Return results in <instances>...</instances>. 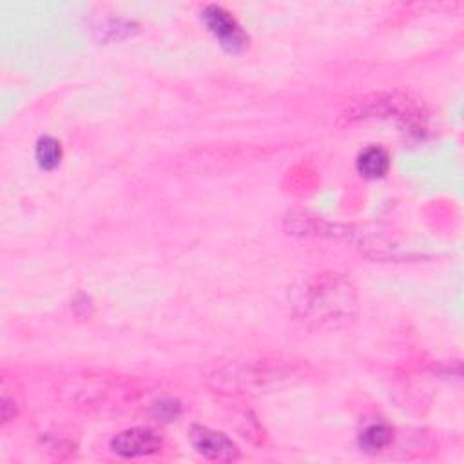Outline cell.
<instances>
[{"label": "cell", "instance_id": "cell-3", "mask_svg": "<svg viewBox=\"0 0 464 464\" xmlns=\"http://www.w3.org/2000/svg\"><path fill=\"white\" fill-rule=\"evenodd\" d=\"M292 373V366L285 361L256 359V361H236L216 373V382L221 388L230 390H252L261 388L276 379H286Z\"/></svg>", "mask_w": 464, "mask_h": 464}, {"label": "cell", "instance_id": "cell-7", "mask_svg": "<svg viewBox=\"0 0 464 464\" xmlns=\"http://www.w3.org/2000/svg\"><path fill=\"white\" fill-rule=\"evenodd\" d=\"M357 170L366 179L382 178L390 169V154L379 145H370L357 154Z\"/></svg>", "mask_w": 464, "mask_h": 464}, {"label": "cell", "instance_id": "cell-8", "mask_svg": "<svg viewBox=\"0 0 464 464\" xmlns=\"http://www.w3.org/2000/svg\"><path fill=\"white\" fill-rule=\"evenodd\" d=\"M34 160L40 169L53 170L62 161V145L53 136H40L34 147Z\"/></svg>", "mask_w": 464, "mask_h": 464}, {"label": "cell", "instance_id": "cell-6", "mask_svg": "<svg viewBox=\"0 0 464 464\" xmlns=\"http://www.w3.org/2000/svg\"><path fill=\"white\" fill-rule=\"evenodd\" d=\"M161 444V437L152 428L136 426L114 435L111 440V450L120 457L134 459L160 451Z\"/></svg>", "mask_w": 464, "mask_h": 464}, {"label": "cell", "instance_id": "cell-9", "mask_svg": "<svg viewBox=\"0 0 464 464\" xmlns=\"http://www.w3.org/2000/svg\"><path fill=\"white\" fill-rule=\"evenodd\" d=\"M393 439V431L388 424L382 422H375L364 428V431L359 437V444L364 451L368 453H377L381 450H384Z\"/></svg>", "mask_w": 464, "mask_h": 464}, {"label": "cell", "instance_id": "cell-5", "mask_svg": "<svg viewBox=\"0 0 464 464\" xmlns=\"http://www.w3.org/2000/svg\"><path fill=\"white\" fill-rule=\"evenodd\" d=\"M192 448L207 460L232 462L239 459V448L223 431H216L207 426H192L188 431Z\"/></svg>", "mask_w": 464, "mask_h": 464}, {"label": "cell", "instance_id": "cell-2", "mask_svg": "<svg viewBox=\"0 0 464 464\" xmlns=\"http://www.w3.org/2000/svg\"><path fill=\"white\" fill-rule=\"evenodd\" d=\"M348 123L366 118H395L408 129L420 132L426 123L424 111L408 94L401 92H377L352 102L341 114Z\"/></svg>", "mask_w": 464, "mask_h": 464}, {"label": "cell", "instance_id": "cell-4", "mask_svg": "<svg viewBox=\"0 0 464 464\" xmlns=\"http://www.w3.org/2000/svg\"><path fill=\"white\" fill-rule=\"evenodd\" d=\"M201 18L208 31L219 40V45L228 53H239L246 47V34L237 20L221 5L210 4L201 11Z\"/></svg>", "mask_w": 464, "mask_h": 464}, {"label": "cell", "instance_id": "cell-1", "mask_svg": "<svg viewBox=\"0 0 464 464\" xmlns=\"http://www.w3.org/2000/svg\"><path fill=\"white\" fill-rule=\"evenodd\" d=\"M294 314L314 328H341L350 324L359 312L355 286L335 272L315 274L290 292Z\"/></svg>", "mask_w": 464, "mask_h": 464}]
</instances>
